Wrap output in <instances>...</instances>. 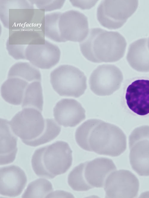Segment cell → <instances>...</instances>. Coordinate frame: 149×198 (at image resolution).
Masks as SVG:
<instances>
[{
	"mask_svg": "<svg viewBox=\"0 0 149 198\" xmlns=\"http://www.w3.org/2000/svg\"><path fill=\"white\" fill-rule=\"evenodd\" d=\"M60 51L58 46L45 40L43 44L27 46L25 51L26 60L36 67L49 69L59 62Z\"/></svg>",
	"mask_w": 149,
	"mask_h": 198,
	"instance_id": "12",
	"label": "cell"
},
{
	"mask_svg": "<svg viewBox=\"0 0 149 198\" xmlns=\"http://www.w3.org/2000/svg\"><path fill=\"white\" fill-rule=\"evenodd\" d=\"M43 104V96L41 83L35 81L27 85L22 103V107L32 108L42 112Z\"/></svg>",
	"mask_w": 149,
	"mask_h": 198,
	"instance_id": "21",
	"label": "cell"
},
{
	"mask_svg": "<svg viewBox=\"0 0 149 198\" xmlns=\"http://www.w3.org/2000/svg\"><path fill=\"white\" fill-rule=\"evenodd\" d=\"M148 47L149 48V38L148 40Z\"/></svg>",
	"mask_w": 149,
	"mask_h": 198,
	"instance_id": "30",
	"label": "cell"
},
{
	"mask_svg": "<svg viewBox=\"0 0 149 198\" xmlns=\"http://www.w3.org/2000/svg\"><path fill=\"white\" fill-rule=\"evenodd\" d=\"M129 145L132 169L140 176H149V126L135 129L129 137Z\"/></svg>",
	"mask_w": 149,
	"mask_h": 198,
	"instance_id": "7",
	"label": "cell"
},
{
	"mask_svg": "<svg viewBox=\"0 0 149 198\" xmlns=\"http://www.w3.org/2000/svg\"><path fill=\"white\" fill-rule=\"evenodd\" d=\"M61 12H55L45 14L44 33L46 37L53 41L64 42L61 37L59 27V20Z\"/></svg>",
	"mask_w": 149,
	"mask_h": 198,
	"instance_id": "24",
	"label": "cell"
},
{
	"mask_svg": "<svg viewBox=\"0 0 149 198\" xmlns=\"http://www.w3.org/2000/svg\"><path fill=\"white\" fill-rule=\"evenodd\" d=\"M138 5L137 0H103L97 8V19L107 29H118L135 12Z\"/></svg>",
	"mask_w": 149,
	"mask_h": 198,
	"instance_id": "6",
	"label": "cell"
},
{
	"mask_svg": "<svg viewBox=\"0 0 149 198\" xmlns=\"http://www.w3.org/2000/svg\"><path fill=\"white\" fill-rule=\"evenodd\" d=\"M59 27L64 42H80L86 38L89 31L87 17L79 11L73 10L61 12Z\"/></svg>",
	"mask_w": 149,
	"mask_h": 198,
	"instance_id": "10",
	"label": "cell"
},
{
	"mask_svg": "<svg viewBox=\"0 0 149 198\" xmlns=\"http://www.w3.org/2000/svg\"><path fill=\"white\" fill-rule=\"evenodd\" d=\"M27 182L24 171L14 165L1 167L0 169V194L10 197L19 195Z\"/></svg>",
	"mask_w": 149,
	"mask_h": 198,
	"instance_id": "14",
	"label": "cell"
},
{
	"mask_svg": "<svg viewBox=\"0 0 149 198\" xmlns=\"http://www.w3.org/2000/svg\"><path fill=\"white\" fill-rule=\"evenodd\" d=\"M28 45L9 44L7 40L6 48L9 54L16 60H26L25 51Z\"/></svg>",
	"mask_w": 149,
	"mask_h": 198,
	"instance_id": "28",
	"label": "cell"
},
{
	"mask_svg": "<svg viewBox=\"0 0 149 198\" xmlns=\"http://www.w3.org/2000/svg\"><path fill=\"white\" fill-rule=\"evenodd\" d=\"M125 98L127 104L132 112L140 115L149 114V79L138 78L127 87Z\"/></svg>",
	"mask_w": 149,
	"mask_h": 198,
	"instance_id": "11",
	"label": "cell"
},
{
	"mask_svg": "<svg viewBox=\"0 0 149 198\" xmlns=\"http://www.w3.org/2000/svg\"><path fill=\"white\" fill-rule=\"evenodd\" d=\"M97 0H70L72 4L75 7L83 9H89L93 7Z\"/></svg>",
	"mask_w": 149,
	"mask_h": 198,
	"instance_id": "29",
	"label": "cell"
},
{
	"mask_svg": "<svg viewBox=\"0 0 149 198\" xmlns=\"http://www.w3.org/2000/svg\"><path fill=\"white\" fill-rule=\"evenodd\" d=\"M148 39H139L130 46L127 56L130 65L138 69H149V51Z\"/></svg>",
	"mask_w": 149,
	"mask_h": 198,
	"instance_id": "19",
	"label": "cell"
},
{
	"mask_svg": "<svg viewBox=\"0 0 149 198\" xmlns=\"http://www.w3.org/2000/svg\"><path fill=\"white\" fill-rule=\"evenodd\" d=\"M45 11L38 9H9V30L44 31Z\"/></svg>",
	"mask_w": 149,
	"mask_h": 198,
	"instance_id": "13",
	"label": "cell"
},
{
	"mask_svg": "<svg viewBox=\"0 0 149 198\" xmlns=\"http://www.w3.org/2000/svg\"><path fill=\"white\" fill-rule=\"evenodd\" d=\"M87 162L75 167L69 175L68 184L74 191H85L93 188L87 183L85 177L84 170Z\"/></svg>",
	"mask_w": 149,
	"mask_h": 198,
	"instance_id": "25",
	"label": "cell"
},
{
	"mask_svg": "<svg viewBox=\"0 0 149 198\" xmlns=\"http://www.w3.org/2000/svg\"><path fill=\"white\" fill-rule=\"evenodd\" d=\"M44 31L35 29L9 30V44L28 45L45 43Z\"/></svg>",
	"mask_w": 149,
	"mask_h": 198,
	"instance_id": "20",
	"label": "cell"
},
{
	"mask_svg": "<svg viewBox=\"0 0 149 198\" xmlns=\"http://www.w3.org/2000/svg\"><path fill=\"white\" fill-rule=\"evenodd\" d=\"M123 80L120 70L116 66L104 64L98 66L89 79L91 90L100 96L112 94L119 88Z\"/></svg>",
	"mask_w": 149,
	"mask_h": 198,
	"instance_id": "8",
	"label": "cell"
},
{
	"mask_svg": "<svg viewBox=\"0 0 149 198\" xmlns=\"http://www.w3.org/2000/svg\"><path fill=\"white\" fill-rule=\"evenodd\" d=\"M30 0H0V18L4 27L9 29V9H34Z\"/></svg>",
	"mask_w": 149,
	"mask_h": 198,
	"instance_id": "26",
	"label": "cell"
},
{
	"mask_svg": "<svg viewBox=\"0 0 149 198\" xmlns=\"http://www.w3.org/2000/svg\"><path fill=\"white\" fill-rule=\"evenodd\" d=\"M87 121L89 128L88 151L113 157L119 156L124 152L126 137L120 128L100 119Z\"/></svg>",
	"mask_w": 149,
	"mask_h": 198,
	"instance_id": "4",
	"label": "cell"
},
{
	"mask_svg": "<svg viewBox=\"0 0 149 198\" xmlns=\"http://www.w3.org/2000/svg\"><path fill=\"white\" fill-rule=\"evenodd\" d=\"M52 184L47 180L40 178L30 183L22 196V198H49L53 192Z\"/></svg>",
	"mask_w": 149,
	"mask_h": 198,
	"instance_id": "23",
	"label": "cell"
},
{
	"mask_svg": "<svg viewBox=\"0 0 149 198\" xmlns=\"http://www.w3.org/2000/svg\"><path fill=\"white\" fill-rule=\"evenodd\" d=\"M104 186L106 198H132L137 195L139 183L136 177L131 172L120 170L110 174Z\"/></svg>",
	"mask_w": 149,
	"mask_h": 198,
	"instance_id": "9",
	"label": "cell"
},
{
	"mask_svg": "<svg viewBox=\"0 0 149 198\" xmlns=\"http://www.w3.org/2000/svg\"><path fill=\"white\" fill-rule=\"evenodd\" d=\"M31 2L37 9L44 10L45 12L60 9L65 1L58 0H32Z\"/></svg>",
	"mask_w": 149,
	"mask_h": 198,
	"instance_id": "27",
	"label": "cell"
},
{
	"mask_svg": "<svg viewBox=\"0 0 149 198\" xmlns=\"http://www.w3.org/2000/svg\"><path fill=\"white\" fill-rule=\"evenodd\" d=\"M28 82L21 79L9 77L2 85L1 96L7 102L15 105L22 104Z\"/></svg>",
	"mask_w": 149,
	"mask_h": 198,
	"instance_id": "18",
	"label": "cell"
},
{
	"mask_svg": "<svg viewBox=\"0 0 149 198\" xmlns=\"http://www.w3.org/2000/svg\"><path fill=\"white\" fill-rule=\"evenodd\" d=\"M50 78L53 89L61 96L78 98L87 88L85 74L72 65L60 66L51 72Z\"/></svg>",
	"mask_w": 149,
	"mask_h": 198,
	"instance_id": "5",
	"label": "cell"
},
{
	"mask_svg": "<svg viewBox=\"0 0 149 198\" xmlns=\"http://www.w3.org/2000/svg\"><path fill=\"white\" fill-rule=\"evenodd\" d=\"M126 45L125 38L118 32L100 28H91L86 38L79 44L84 56L95 63L118 61L123 57Z\"/></svg>",
	"mask_w": 149,
	"mask_h": 198,
	"instance_id": "2",
	"label": "cell"
},
{
	"mask_svg": "<svg viewBox=\"0 0 149 198\" xmlns=\"http://www.w3.org/2000/svg\"><path fill=\"white\" fill-rule=\"evenodd\" d=\"M0 164L10 163L15 159L17 151V137L12 131L9 121L0 119Z\"/></svg>",
	"mask_w": 149,
	"mask_h": 198,
	"instance_id": "17",
	"label": "cell"
},
{
	"mask_svg": "<svg viewBox=\"0 0 149 198\" xmlns=\"http://www.w3.org/2000/svg\"><path fill=\"white\" fill-rule=\"evenodd\" d=\"M8 77L19 78L27 82H40L41 80L39 70L30 63L26 62H18L13 65L9 71Z\"/></svg>",
	"mask_w": 149,
	"mask_h": 198,
	"instance_id": "22",
	"label": "cell"
},
{
	"mask_svg": "<svg viewBox=\"0 0 149 198\" xmlns=\"http://www.w3.org/2000/svg\"><path fill=\"white\" fill-rule=\"evenodd\" d=\"M116 169L111 160L104 158H98L87 162L84 176L90 186L93 187L102 188L104 186L108 176Z\"/></svg>",
	"mask_w": 149,
	"mask_h": 198,
	"instance_id": "16",
	"label": "cell"
},
{
	"mask_svg": "<svg viewBox=\"0 0 149 198\" xmlns=\"http://www.w3.org/2000/svg\"><path fill=\"white\" fill-rule=\"evenodd\" d=\"M53 112L55 121L65 127L75 126L86 118L85 109L79 102L73 99L60 100L54 107Z\"/></svg>",
	"mask_w": 149,
	"mask_h": 198,
	"instance_id": "15",
	"label": "cell"
},
{
	"mask_svg": "<svg viewBox=\"0 0 149 198\" xmlns=\"http://www.w3.org/2000/svg\"><path fill=\"white\" fill-rule=\"evenodd\" d=\"M72 153L69 144L62 141L39 148L32 156L33 169L39 177L52 179L69 168L72 162Z\"/></svg>",
	"mask_w": 149,
	"mask_h": 198,
	"instance_id": "3",
	"label": "cell"
},
{
	"mask_svg": "<svg viewBox=\"0 0 149 198\" xmlns=\"http://www.w3.org/2000/svg\"><path fill=\"white\" fill-rule=\"evenodd\" d=\"M9 123L13 133L25 144L33 147L53 140L61 129L54 119H44L41 112L32 108H23Z\"/></svg>",
	"mask_w": 149,
	"mask_h": 198,
	"instance_id": "1",
	"label": "cell"
}]
</instances>
